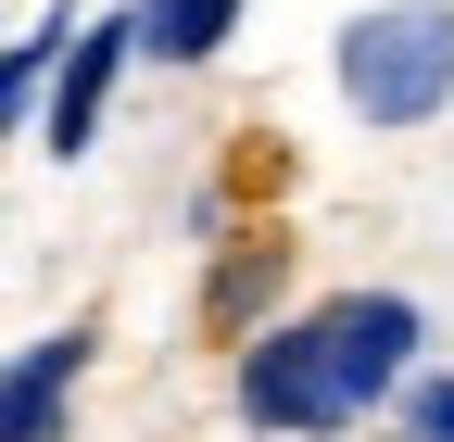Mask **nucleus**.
Here are the masks:
<instances>
[{"instance_id":"1","label":"nucleus","mask_w":454,"mask_h":442,"mask_svg":"<svg viewBox=\"0 0 454 442\" xmlns=\"http://www.w3.org/2000/svg\"><path fill=\"white\" fill-rule=\"evenodd\" d=\"M404 367H417V304L354 291V304H316L303 328L240 354V417L253 430H354L379 392H404Z\"/></svg>"},{"instance_id":"2","label":"nucleus","mask_w":454,"mask_h":442,"mask_svg":"<svg viewBox=\"0 0 454 442\" xmlns=\"http://www.w3.org/2000/svg\"><path fill=\"white\" fill-rule=\"evenodd\" d=\"M340 101L366 127H429L454 101V0H391L340 26Z\"/></svg>"},{"instance_id":"3","label":"nucleus","mask_w":454,"mask_h":442,"mask_svg":"<svg viewBox=\"0 0 454 442\" xmlns=\"http://www.w3.org/2000/svg\"><path fill=\"white\" fill-rule=\"evenodd\" d=\"M127 51H139V13H114V26H76V38H64V89H51V114H38L51 152H89L114 76H127Z\"/></svg>"},{"instance_id":"4","label":"nucleus","mask_w":454,"mask_h":442,"mask_svg":"<svg viewBox=\"0 0 454 442\" xmlns=\"http://www.w3.org/2000/svg\"><path fill=\"white\" fill-rule=\"evenodd\" d=\"M76 367H89V328H38V342L13 354V392H0V442H64Z\"/></svg>"},{"instance_id":"5","label":"nucleus","mask_w":454,"mask_h":442,"mask_svg":"<svg viewBox=\"0 0 454 442\" xmlns=\"http://www.w3.org/2000/svg\"><path fill=\"white\" fill-rule=\"evenodd\" d=\"M227 26H240V0H139V51H164V64H202Z\"/></svg>"},{"instance_id":"6","label":"nucleus","mask_w":454,"mask_h":442,"mask_svg":"<svg viewBox=\"0 0 454 442\" xmlns=\"http://www.w3.org/2000/svg\"><path fill=\"white\" fill-rule=\"evenodd\" d=\"M64 38H76V13L26 26V38H13V64H0V89H13V101H38V89H51V51H64Z\"/></svg>"},{"instance_id":"7","label":"nucleus","mask_w":454,"mask_h":442,"mask_svg":"<svg viewBox=\"0 0 454 442\" xmlns=\"http://www.w3.org/2000/svg\"><path fill=\"white\" fill-rule=\"evenodd\" d=\"M404 417H417V442H454V379H417Z\"/></svg>"}]
</instances>
